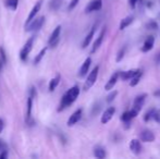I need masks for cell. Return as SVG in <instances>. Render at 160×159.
Returning <instances> with one entry per match:
<instances>
[{
	"label": "cell",
	"instance_id": "cell-1",
	"mask_svg": "<svg viewBox=\"0 0 160 159\" xmlns=\"http://www.w3.org/2000/svg\"><path fill=\"white\" fill-rule=\"evenodd\" d=\"M78 95H80V87L78 85H74L73 87H71L70 89H68L67 93L62 96L61 102H60L59 108H58V111H62L64 110L65 108L70 107L76 99H78Z\"/></svg>",
	"mask_w": 160,
	"mask_h": 159
},
{
	"label": "cell",
	"instance_id": "cell-2",
	"mask_svg": "<svg viewBox=\"0 0 160 159\" xmlns=\"http://www.w3.org/2000/svg\"><path fill=\"white\" fill-rule=\"evenodd\" d=\"M44 22H45V17H34L30 23L25 25V31L26 32H35V31L40 30V27L42 26Z\"/></svg>",
	"mask_w": 160,
	"mask_h": 159
},
{
	"label": "cell",
	"instance_id": "cell-3",
	"mask_svg": "<svg viewBox=\"0 0 160 159\" xmlns=\"http://www.w3.org/2000/svg\"><path fill=\"white\" fill-rule=\"evenodd\" d=\"M98 72H99V67L96 66L95 68L93 69V71H92L91 73L88 74V77H87L86 81H85L84 83V91H88L91 87H93V85L96 83L97 81V77H98Z\"/></svg>",
	"mask_w": 160,
	"mask_h": 159
},
{
	"label": "cell",
	"instance_id": "cell-4",
	"mask_svg": "<svg viewBox=\"0 0 160 159\" xmlns=\"http://www.w3.org/2000/svg\"><path fill=\"white\" fill-rule=\"evenodd\" d=\"M33 44H34V37H31V38L25 42L23 48L21 49V51H20V58H21L22 61H25V60L28 59V53L31 52V50H32V48H33Z\"/></svg>",
	"mask_w": 160,
	"mask_h": 159
},
{
	"label": "cell",
	"instance_id": "cell-5",
	"mask_svg": "<svg viewBox=\"0 0 160 159\" xmlns=\"http://www.w3.org/2000/svg\"><path fill=\"white\" fill-rule=\"evenodd\" d=\"M60 33H61V25H58L57 27L53 30V32L51 33L50 37H49V40H48V45L49 47H56L58 45L60 40Z\"/></svg>",
	"mask_w": 160,
	"mask_h": 159
},
{
	"label": "cell",
	"instance_id": "cell-6",
	"mask_svg": "<svg viewBox=\"0 0 160 159\" xmlns=\"http://www.w3.org/2000/svg\"><path fill=\"white\" fill-rule=\"evenodd\" d=\"M146 98H147V94H141V95L136 96V98L134 99V102H133V109H135V110L139 112L142 110V108H143Z\"/></svg>",
	"mask_w": 160,
	"mask_h": 159
},
{
	"label": "cell",
	"instance_id": "cell-7",
	"mask_svg": "<svg viewBox=\"0 0 160 159\" xmlns=\"http://www.w3.org/2000/svg\"><path fill=\"white\" fill-rule=\"evenodd\" d=\"M42 2H44V0H38V1L35 3V6L33 7V9H32V10H31L30 14H28V19H26V23H25V25H26V24L30 23V22L32 21V20L34 19V17H36V15H37V13L39 12L40 8H42Z\"/></svg>",
	"mask_w": 160,
	"mask_h": 159
},
{
	"label": "cell",
	"instance_id": "cell-8",
	"mask_svg": "<svg viewBox=\"0 0 160 159\" xmlns=\"http://www.w3.org/2000/svg\"><path fill=\"white\" fill-rule=\"evenodd\" d=\"M102 8V0H93L92 2H89L88 6L85 9V13H92L94 11H98Z\"/></svg>",
	"mask_w": 160,
	"mask_h": 159
},
{
	"label": "cell",
	"instance_id": "cell-9",
	"mask_svg": "<svg viewBox=\"0 0 160 159\" xmlns=\"http://www.w3.org/2000/svg\"><path fill=\"white\" fill-rule=\"evenodd\" d=\"M114 112H116V108H114V107H109V108H107L105 111H103L102 116H101L100 122L102 123V124H106V123H108L110 120L112 119Z\"/></svg>",
	"mask_w": 160,
	"mask_h": 159
},
{
	"label": "cell",
	"instance_id": "cell-10",
	"mask_svg": "<svg viewBox=\"0 0 160 159\" xmlns=\"http://www.w3.org/2000/svg\"><path fill=\"white\" fill-rule=\"evenodd\" d=\"M82 115H83L82 109H78L75 112L72 113V116L69 118V120H68V123H67L68 127H73L74 124H76L78 121L82 119Z\"/></svg>",
	"mask_w": 160,
	"mask_h": 159
},
{
	"label": "cell",
	"instance_id": "cell-11",
	"mask_svg": "<svg viewBox=\"0 0 160 159\" xmlns=\"http://www.w3.org/2000/svg\"><path fill=\"white\" fill-rule=\"evenodd\" d=\"M105 34H106V27H102L100 34H99V36L97 37V39L95 40V42H94V45H93V47H92L91 53H95L99 49V47L101 46V44H102V42H103V38H105Z\"/></svg>",
	"mask_w": 160,
	"mask_h": 159
},
{
	"label": "cell",
	"instance_id": "cell-12",
	"mask_svg": "<svg viewBox=\"0 0 160 159\" xmlns=\"http://www.w3.org/2000/svg\"><path fill=\"white\" fill-rule=\"evenodd\" d=\"M139 137L143 142H146V143H150V142H154L155 141V134L152 133L150 130L148 129H145L139 133Z\"/></svg>",
	"mask_w": 160,
	"mask_h": 159
},
{
	"label": "cell",
	"instance_id": "cell-13",
	"mask_svg": "<svg viewBox=\"0 0 160 159\" xmlns=\"http://www.w3.org/2000/svg\"><path fill=\"white\" fill-rule=\"evenodd\" d=\"M91 64H92V58H86V60L84 61V63L82 64L81 67L80 71H78V77H84L85 75L88 73V70L91 68Z\"/></svg>",
	"mask_w": 160,
	"mask_h": 159
},
{
	"label": "cell",
	"instance_id": "cell-14",
	"mask_svg": "<svg viewBox=\"0 0 160 159\" xmlns=\"http://www.w3.org/2000/svg\"><path fill=\"white\" fill-rule=\"evenodd\" d=\"M130 149L134 155H139L142 153V144L138 140L133 138L130 143Z\"/></svg>",
	"mask_w": 160,
	"mask_h": 159
},
{
	"label": "cell",
	"instance_id": "cell-15",
	"mask_svg": "<svg viewBox=\"0 0 160 159\" xmlns=\"http://www.w3.org/2000/svg\"><path fill=\"white\" fill-rule=\"evenodd\" d=\"M119 77H120V72H114L112 74V77H110L109 81L107 82V84L105 85V89L106 91H110L114 87V85L117 84V82L119 81Z\"/></svg>",
	"mask_w": 160,
	"mask_h": 159
},
{
	"label": "cell",
	"instance_id": "cell-16",
	"mask_svg": "<svg viewBox=\"0 0 160 159\" xmlns=\"http://www.w3.org/2000/svg\"><path fill=\"white\" fill-rule=\"evenodd\" d=\"M154 44H155V37L150 35V36H148L147 38L145 39L141 50L143 51V52H147V51L152 50V47H154Z\"/></svg>",
	"mask_w": 160,
	"mask_h": 159
},
{
	"label": "cell",
	"instance_id": "cell-17",
	"mask_svg": "<svg viewBox=\"0 0 160 159\" xmlns=\"http://www.w3.org/2000/svg\"><path fill=\"white\" fill-rule=\"evenodd\" d=\"M141 71V69H132V70H128V71H125V72H121L120 73V77L122 79L123 81H128V80H131L135 74Z\"/></svg>",
	"mask_w": 160,
	"mask_h": 159
},
{
	"label": "cell",
	"instance_id": "cell-18",
	"mask_svg": "<svg viewBox=\"0 0 160 159\" xmlns=\"http://www.w3.org/2000/svg\"><path fill=\"white\" fill-rule=\"evenodd\" d=\"M138 113H139L138 111H136L135 109H131V110L123 112V115L121 116V120L122 121H131L132 119H134L135 117H137Z\"/></svg>",
	"mask_w": 160,
	"mask_h": 159
},
{
	"label": "cell",
	"instance_id": "cell-19",
	"mask_svg": "<svg viewBox=\"0 0 160 159\" xmlns=\"http://www.w3.org/2000/svg\"><path fill=\"white\" fill-rule=\"evenodd\" d=\"M95 32H96V25L93 26V28H92L91 31H89V33L86 35V37L84 38L82 42V48H86L87 46H88L89 44H91V42L93 40V37L94 35H95Z\"/></svg>",
	"mask_w": 160,
	"mask_h": 159
},
{
	"label": "cell",
	"instance_id": "cell-20",
	"mask_svg": "<svg viewBox=\"0 0 160 159\" xmlns=\"http://www.w3.org/2000/svg\"><path fill=\"white\" fill-rule=\"evenodd\" d=\"M32 108H33V98L28 96V102H26V123H28L32 119Z\"/></svg>",
	"mask_w": 160,
	"mask_h": 159
},
{
	"label": "cell",
	"instance_id": "cell-21",
	"mask_svg": "<svg viewBox=\"0 0 160 159\" xmlns=\"http://www.w3.org/2000/svg\"><path fill=\"white\" fill-rule=\"evenodd\" d=\"M134 21V17L133 15H128V17H124L123 20H121V23H120V31H123L130 26L132 24V22Z\"/></svg>",
	"mask_w": 160,
	"mask_h": 159
},
{
	"label": "cell",
	"instance_id": "cell-22",
	"mask_svg": "<svg viewBox=\"0 0 160 159\" xmlns=\"http://www.w3.org/2000/svg\"><path fill=\"white\" fill-rule=\"evenodd\" d=\"M60 80H61V75L57 74L52 80L50 81V82H49V92H53L56 88H57V86L60 83Z\"/></svg>",
	"mask_w": 160,
	"mask_h": 159
},
{
	"label": "cell",
	"instance_id": "cell-23",
	"mask_svg": "<svg viewBox=\"0 0 160 159\" xmlns=\"http://www.w3.org/2000/svg\"><path fill=\"white\" fill-rule=\"evenodd\" d=\"M94 156L98 159H103L106 157V151L103 147L101 146H96L94 148Z\"/></svg>",
	"mask_w": 160,
	"mask_h": 159
},
{
	"label": "cell",
	"instance_id": "cell-24",
	"mask_svg": "<svg viewBox=\"0 0 160 159\" xmlns=\"http://www.w3.org/2000/svg\"><path fill=\"white\" fill-rule=\"evenodd\" d=\"M142 75H143V70L141 69V71H139V72L137 73V74H135L134 77H133L132 79H131V81H130V86H132V87L136 86V85L139 83V81H141Z\"/></svg>",
	"mask_w": 160,
	"mask_h": 159
},
{
	"label": "cell",
	"instance_id": "cell-25",
	"mask_svg": "<svg viewBox=\"0 0 160 159\" xmlns=\"http://www.w3.org/2000/svg\"><path fill=\"white\" fill-rule=\"evenodd\" d=\"M4 4L7 8H9L10 10L15 11L19 6V0H4Z\"/></svg>",
	"mask_w": 160,
	"mask_h": 159
},
{
	"label": "cell",
	"instance_id": "cell-26",
	"mask_svg": "<svg viewBox=\"0 0 160 159\" xmlns=\"http://www.w3.org/2000/svg\"><path fill=\"white\" fill-rule=\"evenodd\" d=\"M62 1H63V0H50V2H49V8L53 11L58 10V9L61 7Z\"/></svg>",
	"mask_w": 160,
	"mask_h": 159
},
{
	"label": "cell",
	"instance_id": "cell-27",
	"mask_svg": "<svg viewBox=\"0 0 160 159\" xmlns=\"http://www.w3.org/2000/svg\"><path fill=\"white\" fill-rule=\"evenodd\" d=\"M156 109L155 108H152V109H149V110L147 111V112L144 115V121L145 122H148L149 120H152V119H154V116H155V113H156Z\"/></svg>",
	"mask_w": 160,
	"mask_h": 159
},
{
	"label": "cell",
	"instance_id": "cell-28",
	"mask_svg": "<svg viewBox=\"0 0 160 159\" xmlns=\"http://www.w3.org/2000/svg\"><path fill=\"white\" fill-rule=\"evenodd\" d=\"M46 51H47V47L42 48V50L39 51V53H38V55L35 57V59H34V64H38L40 61H42V59L44 58V56L46 55Z\"/></svg>",
	"mask_w": 160,
	"mask_h": 159
},
{
	"label": "cell",
	"instance_id": "cell-29",
	"mask_svg": "<svg viewBox=\"0 0 160 159\" xmlns=\"http://www.w3.org/2000/svg\"><path fill=\"white\" fill-rule=\"evenodd\" d=\"M125 50H127V47H122V48L118 51V55H117V58H116L117 62H120L121 60L123 59V57H124V55H125Z\"/></svg>",
	"mask_w": 160,
	"mask_h": 159
},
{
	"label": "cell",
	"instance_id": "cell-30",
	"mask_svg": "<svg viewBox=\"0 0 160 159\" xmlns=\"http://www.w3.org/2000/svg\"><path fill=\"white\" fill-rule=\"evenodd\" d=\"M117 95H118V92L117 91H112V92H110V94L107 96V102H113L114 100V98L117 97Z\"/></svg>",
	"mask_w": 160,
	"mask_h": 159
},
{
	"label": "cell",
	"instance_id": "cell-31",
	"mask_svg": "<svg viewBox=\"0 0 160 159\" xmlns=\"http://www.w3.org/2000/svg\"><path fill=\"white\" fill-rule=\"evenodd\" d=\"M0 57H1L2 64H6L7 63V55H6V51H4L3 47H0Z\"/></svg>",
	"mask_w": 160,
	"mask_h": 159
},
{
	"label": "cell",
	"instance_id": "cell-32",
	"mask_svg": "<svg viewBox=\"0 0 160 159\" xmlns=\"http://www.w3.org/2000/svg\"><path fill=\"white\" fill-rule=\"evenodd\" d=\"M146 27H147L148 30H157V28H158V24L155 21H150L146 24Z\"/></svg>",
	"mask_w": 160,
	"mask_h": 159
},
{
	"label": "cell",
	"instance_id": "cell-33",
	"mask_svg": "<svg viewBox=\"0 0 160 159\" xmlns=\"http://www.w3.org/2000/svg\"><path fill=\"white\" fill-rule=\"evenodd\" d=\"M78 2H80V0H71V2H70L69 6H68V10H69V11L73 10V9L78 6Z\"/></svg>",
	"mask_w": 160,
	"mask_h": 159
},
{
	"label": "cell",
	"instance_id": "cell-34",
	"mask_svg": "<svg viewBox=\"0 0 160 159\" xmlns=\"http://www.w3.org/2000/svg\"><path fill=\"white\" fill-rule=\"evenodd\" d=\"M141 0H128V4H130L131 9H135L137 7V4L139 3Z\"/></svg>",
	"mask_w": 160,
	"mask_h": 159
},
{
	"label": "cell",
	"instance_id": "cell-35",
	"mask_svg": "<svg viewBox=\"0 0 160 159\" xmlns=\"http://www.w3.org/2000/svg\"><path fill=\"white\" fill-rule=\"evenodd\" d=\"M30 96L32 98H34V97H36L37 96V92H36V89H35V87H31V89H30Z\"/></svg>",
	"mask_w": 160,
	"mask_h": 159
},
{
	"label": "cell",
	"instance_id": "cell-36",
	"mask_svg": "<svg viewBox=\"0 0 160 159\" xmlns=\"http://www.w3.org/2000/svg\"><path fill=\"white\" fill-rule=\"evenodd\" d=\"M7 157H8V152H7L6 149L0 152V159H3V158H7Z\"/></svg>",
	"mask_w": 160,
	"mask_h": 159
},
{
	"label": "cell",
	"instance_id": "cell-37",
	"mask_svg": "<svg viewBox=\"0 0 160 159\" xmlns=\"http://www.w3.org/2000/svg\"><path fill=\"white\" fill-rule=\"evenodd\" d=\"M154 119L157 121V122L160 123V111H156V113H155L154 116Z\"/></svg>",
	"mask_w": 160,
	"mask_h": 159
},
{
	"label": "cell",
	"instance_id": "cell-38",
	"mask_svg": "<svg viewBox=\"0 0 160 159\" xmlns=\"http://www.w3.org/2000/svg\"><path fill=\"white\" fill-rule=\"evenodd\" d=\"M123 123H124V129H130L131 127V121H123Z\"/></svg>",
	"mask_w": 160,
	"mask_h": 159
},
{
	"label": "cell",
	"instance_id": "cell-39",
	"mask_svg": "<svg viewBox=\"0 0 160 159\" xmlns=\"http://www.w3.org/2000/svg\"><path fill=\"white\" fill-rule=\"evenodd\" d=\"M4 149H6V144H4V143L2 142L1 140H0V152L4 151Z\"/></svg>",
	"mask_w": 160,
	"mask_h": 159
},
{
	"label": "cell",
	"instance_id": "cell-40",
	"mask_svg": "<svg viewBox=\"0 0 160 159\" xmlns=\"http://www.w3.org/2000/svg\"><path fill=\"white\" fill-rule=\"evenodd\" d=\"M3 127H4V123H3V120L0 119V133L2 132V130H3Z\"/></svg>",
	"mask_w": 160,
	"mask_h": 159
},
{
	"label": "cell",
	"instance_id": "cell-41",
	"mask_svg": "<svg viewBox=\"0 0 160 159\" xmlns=\"http://www.w3.org/2000/svg\"><path fill=\"white\" fill-rule=\"evenodd\" d=\"M156 62L158 64H160V52L158 53V55H157V57H156Z\"/></svg>",
	"mask_w": 160,
	"mask_h": 159
},
{
	"label": "cell",
	"instance_id": "cell-42",
	"mask_svg": "<svg viewBox=\"0 0 160 159\" xmlns=\"http://www.w3.org/2000/svg\"><path fill=\"white\" fill-rule=\"evenodd\" d=\"M154 95H156V96H159V95H160V91L156 92V93H154Z\"/></svg>",
	"mask_w": 160,
	"mask_h": 159
},
{
	"label": "cell",
	"instance_id": "cell-43",
	"mask_svg": "<svg viewBox=\"0 0 160 159\" xmlns=\"http://www.w3.org/2000/svg\"><path fill=\"white\" fill-rule=\"evenodd\" d=\"M1 66H2V62H1V60H0V72H1Z\"/></svg>",
	"mask_w": 160,
	"mask_h": 159
}]
</instances>
